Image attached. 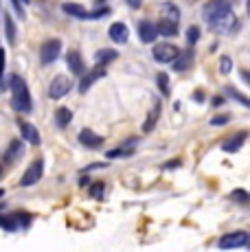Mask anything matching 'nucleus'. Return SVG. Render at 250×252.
Here are the masks:
<instances>
[{"mask_svg": "<svg viewBox=\"0 0 250 252\" xmlns=\"http://www.w3.org/2000/svg\"><path fill=\"white\" fill-rule=\"evenodd\" d=\"M9 88H11V103L18 112H31V94H29V88L25 84V79L18 75H11V81H9Z\"/></svg>", "mask_w": 250, "mask_h": 252, "instance_id": "nucleus-1", "label": "nucleus"}, {"mask_svg": "<svg viewBox=\"0 0 250 252\" xmlns=\"http://www.w3.org/2000/svg\"><path fill=\"white\" fill-rule=\"evenodd\" d=\"M209 24H211V29H213L215 33H235L239 29V20L233 16V11L215 18V20H211Z\"/></svg>", "mask_w": 250, "mask_h": 252, "instance_id": "nucleus-2", "label": "nucleus"}, {"mask_svg": "<svg viewBox=\"0 0 250 252\" xmlns=\"http://www.w3.org/2000/svg\"><path fill=\"white\" fill-rule=\"evenodd\" d=\"M228 11H230V4L226 2V0H209V2L204 4V9H202V18H204L206 22H211Z\"/></svg>", "mask_w": 250, "mask_h": 252, "instance_id": "nucleus-3", "label": "nucleus"}, {"mask_svg": "<svg viewBox=\"0 0 250 252\" xmlns=\"http://www.w3.org/2000/svg\"><path fill=\"white\" fill-rule=\"evenodd\" d=\"M178 48L174 44H169V42H162V44H156L154 46V60L158 62V64H171V62L178 57Z\"/></svg>", "mask_w": 250, "mask_h": 252, "instance_id": "nucleus-4", "label": "nucleus"}, {"mask_svg": "<svg viewBox=\"0 0 250 252\" xmlns=\"http://www.w3.org/2000/svg\"><path fill=\"white\" fill-rule=\"evenodd\" d=\"M70 86H73V81H70V77H66V75H57L55 79L51 81L49 96H51V99H62V96H64V94H68Z\"/></svg>", "mask_w": 250, "mask_h": 252, "instance_id": "nucleus-5", "label": "nucleus"}, {"mask_svg": "<svg viewBox=\"0 0 250 252\" xmlns=\"http://www.w3.org/2000/svg\"><path fill=\"white\" fill-rule=\"evenodd\" d=\"M60 51H62V42L60 40H49L44 42L40 48V60L42 64H53V62L60 57Z\"/></svg>", "mask_w": 250, "mask_h": 252, "instance_id": "nucleus-6", "label": "nucleus"}, {"mask_svg": "<svg viewBox=\"0 0 250 252\" xmlns=\"http://www.w3.org/2000/svg\"><path fill=\"white\" fill-rule=\"evenodd\" d=\"M62 9H64L68 16H73V18H81V20H88V18H101V16H105V9L103 11H94V13H90L86 7H81V4H75V2H64L62 4Z\"/></svg>", "mask_w": 250, "mask_h": 252, "instance_id": "nucleus-7", "label": "nucleus"}, {"mask_svg": "<svg viewBox=\"0 0 250 252\" xmlns=\"http://www.w3.org/2000/svg\"><path fill=\"white\" fill-rule=\"evenodd\" d=\"M42 173H44V162H42V160L31 162V164H29V169L25 171V176H22L20 184H22V187H33L35 182H40Z\"/></svg>", "mask_w": 250, "mask_h": 252, "instance_id": "nucleus-8", "label": "nucleus"}, {"mask_svg": "<svg viewBox=\"0 0 250 252\" xmlns=\"http://www.w3.org/2000/svg\"><path fill=\"white\" fill-rule=\"evenodd\" d=\"M246 241H248L246 232L237 230V232H228V235H224L222 239L218 241V246H219V248H224V250H228V248H242V246H246Z\"/></svg>", "mask_w": 250, "mask_h": 252, "instance_id": "nucleus-9", "label": "nucleus"}, {"mask_svg": "<svg viewBox=\"0 0 250 252\" xmlns=\"http://www.w3.org/2000/svg\"><path fill=\"white\" fill-rule=\"evenodd\" d=\"M101 77H105V66H97L94 70H90L88 75L81 77L79 81V92H88V88L94 84V81H99Z\"/></svg>", "mask_w": 250, "mask_h": 252, "instance_id": "nucleus-10", "label": "nucleus"}, {"mask_svg": "<svg viewBox=\"0 0 250 252\" xmlns=\"http://www.w3.org/2000/svg\"><path fill=\"white\" fill-rule=\"evenodd\" d=\"M138 37H141V42H145V44H150L158 37V29L156 24L150 22V20H143L138 24Z\"/></svg>", "mask_w": 250, "mask_h": 252, "instance_id": "nucleus-11", "label": "nucleus"}, {"mask_svg": "<svg viewBox=\"0 0 250 252\" xmlns=\"http://www.w3.org/2000/svg\"><path fill=\"white\" fill-rule=\"evenodd\" d=\"M79 143L84 147H90V149H97L99 145H103V138L99 134H94L93 129H81L79 132Z\"/></svg>", "mask_w": 250, "mask_h": 252, "instance_id": "nucleus-12", "label": "nucleus"}, {"mask_svg": "<svg viewBox=\"0 0 250 252\" xmlns=\"http://www.w3.org/2000/svg\"><path fill=\"white\" fill-rule=\"evenodd\" d=\"M66 62H68V68L73 75H84L86 72V66H84V60H81V55H79V51H70L68 55H66Z\"/></svg>", "mask_w": 250, "mask_h": 252, "instance_id": "nucleus-13", "label": "nucleus"}, {"mask_svg": "<svg viewBox=\"0 0 250 252\" xmlns=\"http://www.w3.org/2000/svg\"><path fill=\"white\" fill-rule=\"evenodd\" d=\"M110 37H112L114 42H119V44H125L127 42V35H129V31H127V27H125L123 22H114L112 27H110Z\"/></svg>", "mask_w": 250, "mask_h": 252, "instance_id": "nucleus-14", "label": "nucleus"}, {"mask_svg": "<svg viewBox=\"0 0 250 252\" xmlns=\"http://www.w3.org/2000/svg\"><path fill=\"white\" fill-rule=\"evenodd\" d=\"M160 20H169V22L178 24V20H180V11H178V7L174 2L160 4Z\"/></svg>", "mask_w": 250, "mask_h": 252, "instance_id": "nucleus-15", "label": "nucleus"}, {"mask_svg": "<svg viewBox=\"0 0 250 252\" xmlns=\"http://www.w3.org/2000/svg\"><path fill=\"white\" fill-rule=\"evenodd\" d=\"M117 57H119V53L114 51V48H101V51H97L94 60H97V66H108L110 62H114Z\"/></svg>", "mask_w": 250, "mask_h": 252, "instance_id": "nucleus-16", "label": "nucleus"}, {"mask_svg": "<svg viewBox=\"0 0 250 252\" xmlns=\"http://www.w3.org/2000/svg\"><path fill=\"white\" fill-rule=\"evenodd\" d=\"M20 129H22V136H25L27 143H31V145H40V134H37L35 125H31V123H22V125H20Z\"/></svg>", "mask_w": 250, "mask_h": 252, "instance_id": "nucleus-17", "label": "nucleus"}, {"mask_svg": "<svg viewBox=\"0 0 250 252\" xmlns=\"http://www.w3.org/2000/svg\"><path fill=\"white\" fill-rule=\"evenodd\" d=\"M191 62H193V51H187V53H182V55L178 53V57H176L174 62H171V64H174V68H176V70H180V72H182V70L189 68Z\"/></svg>", "mask_w": 250, "mask_h": 252, "instance_id": "nucleus-18", "label": "nucleus"}, {"mask_svg": "<svg viewBox=\"0 0 250 252\" xmlns=\"http://www.w3.org/2000/svg\"><path fill=\"white\" fill-rule=\"evenodd\" d=\"M244 140H246V132H242V134H239V136H233L230 140H226V143L222 145V149H224L226 154H233V152H237V149L242 147V145H244Z\"/></svg>", "mask_w": 250, "mask_h": 252, "instance_id": "nucleus-19", "label": "nucleus"}, {"mask_svg": "<svg viewBox=\"0 0 250 252\" xmlns=\"http://www.w3.org/2000/svg\"><path fill=\"white\" fill-rule=\"evenodd\" d=\"M158 116H160V101H154V110H152V114L147 116L145 125H143V132H152V129L156 127Z\"/></svg>", "mask_w": 250, "mask_h": 252, "instance_id": "nucleus-20", "label": "nucleus"}, {"mask_svg": "<svg viewBox=\"0 0 250 252\" xmlns=\"http://www.w3.org/2000/svg\"><path fill=\"white\" fill-rule=\"evenodd\" d=\"M156 29H158V33H160V35H165V37H174L178 33L176 22H169V20H160L156 24Z\"/></svg>", "mask_w": 250, "mask_h": 252, "instance_id": "nucleus-21", "label": "nucleus"}, {"mask_svg": "<svg viewBox=\"0 0 250 252\" xmlns=\"http://www.w3.org/2000/svg\"><path fill=\"white\" fill-rule=\"evenodd\" d=\"M22 152H25V147H22L20 140H13L11 147L7 149V162H16L18 158L22 156Z\"/></svg>", "mask_w": 250, "mask_h": 252, "instance_id": "nucleus-22", "label": "nucleus"}, {"mask_svg": "<svg viewBox=\"0 0 250 252\" xmlns=\"http://www.w3.org/2000/svg\"><path fill=\"white\" fill-rule=\"evenodd\" d=\"M224 92H226V94H230V99L239 101V103H242V105H246V108H250V99H248L246 94H242V92H239L237 88H233V86H226Z\"/></svg>", "mask_w": 250, "mask_h": 252, "instance_id": "nucleus-23", "label": "nucleus"}, {"mask_svg": "<svg viewBox=\"0 0 250 252\" xmlns=\"http://www.w3.org/2000/svg\"><path fill=\"white\" fill-rule=\"evenodd\" d=\"M55 121H57V125H60V127H66V125L73 121V112H70L68 108H60L55 112Z\"/></svg>", "mask_w": 250, "mask_h": 252, "instance_id": "nucleus-24", "label": "nucleus"}, {"mask_svg": "<svg viewBox=\"0 0 250 252\" xmlns=\"http://www.w3.org/2000/svg\"><path fill=\"white\" fill-rule=\"evenodd\" d=\"M136 143V140H132V143H125L123 149H112V152H108V158H121V156H129V154L134 152L132 145Z\"/></svg>", "mask_w": 250, "mask_h": 252, "instance_id": "nucleus-25", "label": "nucleus"}, {"mask_svg": "<svg viewBox=\"0 0 250 252\" xmlns=\"http://www.w3.org/2000/svg\"><path fill=\"white\" fill-rule=\"evenodd\" d=\"M4 33H7L9 44H13L16 42V24H13V20L9 16H4Z\"/></svg>", "mask_w": 250, "mask_h": 252, "instance_id": "nucleus-26", "label": "nucleus"}, {"mask_svg": "<svg viewBox=\"0 0 250 252\" xmlns=\"http://www.w3.org/2000/svg\"><path fill=\"white\" fill-rule=\"evenodd\" d=\"M0 228H4V230H16V228H18L16 217H4V215H0Z\"/></svg>", "mask_w": 250, "mask_h": 252, "instance_id": "nucleus-27", "label": "nucleus"}, {"mask_svg": "<svg viewBox=\"0 0 250 252\" xmlns=\"http://www.w3.org/2000/svg\"><path fill=\"white\" fill-rule=\"evenodd\" d=\"M156 79H158V86H160V92H162V94H169V77H167L165 72H158Z\"/></svg>", "mask_w": 250, "mask_h": 252, "instance_id": "nucleus-28", "label": "nucleus"}, {"mask_svg": "<svg viewBox=\"0 0 250 252\" xmlns=\"http://www.w3.org/2000/svg\"><path fill=\"white\" fill-rule=\"evenodd\" d=\"M219 70H222L224 75H228V72L233 70V60H230L228 55H224L222 60H219Z\"/></svg>", "mask_w": 250, "mask_h": 252, "instance_id": "nucleus-29", "label": "nucleus"}, {"mask_svg": "<svg viewBox=\"0 0 250 252\" xmlns=\"http://www.w3.org/2000/svg\"><path fill=\"white\" fill-rule=\"evenodd\" d=\"M230 197H233L235 202H248V200H250V193L242 191V189H237V191H233V193H230Z\"/></svg>", "mask_w": 250, "mask_h": 252, "instance_id": "nucleus-30", "label": "nucleus"}, {"mask_svg": "<svg viewBox=\"0 0 250 252\" xmlns=\"http://www.w3.org/2000/svg\"><path fill=\"white\" fill-rule=\"evenodd\" d=\"M198 37H200V29L198 27H191L189 31H187V40H189V44L193 46L195 42H198Z\"/></svg>", "mask_w": 250, "mask_h": 252, "instance_id": "nucleus-31", "label": "nucleus"}, {"mask_svg": "<svg viewBox=\"0 0 250 252\" xmlns=\"http://www.w3.org/2000/svg\"><path fill=\"white\" fill-rule=\"evenodd\" d=\"M90 193H93L94 197H103V184H94V187L90 189Z\"/></svg>", "mask_w": 250, "mask_h": 252, "instance_id": "nucleus-32", "label": "nucleus"}, {"mask_svg": "<svg viewBox=\"0 0 250 252\" xmlns=\"http://www.w3.org/2000/svg\"><path fill=\"white\" fill-rule=\"evenodd\" d=\"M11 4H13V9H16V13H18V16H25V11H22V2H20V0H11Z\"/></svg>", "mask_w": 250, "mask_h": 252, "instance_id": "nucleus-33", "label": "nucleus"}, {"mask_svg": "<svg viewBox=\"0 0 250 252\" xmlns=\"http://www.w3.org/2000/svg\"><path fill=\"white\" fill-rule=\"evenodd\" d=\"M2 75H4V51L0 48V81H2Z\"/></svg>", "mask_w": 250, "mask_h": 252, "instance_id": "nucleus-34", "label": "nucleus"}, {"mask_svg": "<svg viewBox=\"0 0 250 252\" xmlns=\"http://www.w3.org/2000/svg\"><path fill=\"white\" fill-rule=\"evenodd\" d=\"M211 123H213V125H224V123H228V116H215Z\"/></svg>", "mask_w": 250, "mask_h": 252, "instance_id": "nucleus-35", "label": "nucleus"}, {"mask_svg": "<svg viewBox=\"0 0 250 252\" xmlns=\"http://www.w3.org/2000/svg\"><path fill=\"white\" fill-rule=\"evenodd\" d=\"M176 167H180V160H169L165 164V169H176Z\"/></svg>", "mask_w": 250, "mask_h": 252, "instance_id": "nucleus-36", "label": "nucleus"}, {"mask_svg": "<svg viewBox=\"0 0 250 252\" xmlns=\"http://www.w3.org/2000/svg\"><path fill=\"white\" fill-rule=\"evenodd\" d=\"M127 2H129V7H132V9H138L143 0H127Z\"/></svg>", "mask_w": 250, "mask_h": 252, "instance_id": "nucleus-37", "label": "nucleus"}, {"mask_svg": "<svg viewBox=\"0 0 250 252\" xmlns=\"http://www.w3.org/2000/svg\"><path fill=\"white\" fill-rule=\"evenodd\" d=\"M193 99H195V101H204V92L198 90V92H195V94H193Z\"/></svg>", "mask_w": 250, "mask_h": 252, "instance_id": "nucleus-38", "label": "nucleus"}, {"mask_svg": "<svg viewBox=\"0 0 250 252\" xmlns=\"http://www.w3.org/2000/svg\"><path fill=\"white\" fill-rule=\"evenodd\" d=\"M242 77H244V81H246V84L250 86V72H248V70H242Z\"/></svg>", "mask_w": 250, "mask_h": 252, "instance_id": "nucleus-39", "label": "nucleus"}, {"mask_svg": "<svg viewBox=\"0 0 250 252\" xmlns=\"http://www.w3.org/2000/svg\"><path fill=\"white\" fill-rule=\"evenodd\" d=\"M4 195V189H0V197H2Z\"/></svg>", "mask_w": 250, "mask_h": 252, "instance_id": "nucleus-40", "label": "nucleus"}, {"mask_svg": "<svg viewBox=\"0 0 250 252\" xmlns=\"http://www.w3.org/2000/svg\"><path fill=\"white\" fill-rule=\"evenodd\" d=\"M246 246H248V248H250V239H248V241H246Z\"/></svg>", "mask_w": 250, "mask_h": 252, "instance_id": "nucleus-41", "label": "nucleus"}, {"mask_svg": "<svg viewBox=\"0 0 250 252\" xmlns=\"http://www.w3.org/2000/svg\"><path fill=\"white\" fill-rule=\"evenodd\" d=\"M248 13H250V0H248Z\"/></svg>", "mask_w": 250, "mask_h": 252, "instance_id": "nucleus-42", "label": "nucleus"}, {"mask_svg": "<svg viewBox=\"0 0 250 252\" xmlns=\"http://www.w3.org/2000/svg\"><path fill=\"white\" fill-rule=\"evenodd\" d=\"M0 173H2V167H0Z\"/></svg>", "mask_w": 250, "mask_h": 252, "instance_id": "nucleus-43", "label": "nucleus"}]
</instances>
